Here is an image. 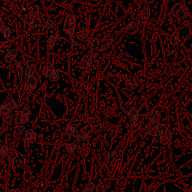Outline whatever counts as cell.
I'll return each mask as SVG.
<instances>
[{"label":"cell","mask_w":192,"mask_h":192,"mask_svg":"<svg viewBox=\"0 0 192 192\" xmlns=\"http://www.w3.org/2000/svg\"><path fill=\"white\" fill-rule=\"evenodd\" d=\"M3 23V19H2L1 18V15H0V25H2V24Z\"/></svg>","instance_id":"c3c4849f"},{"label":"cell","mask_w":192,"mask_h":192,"mask_svg":"<svg viewBox=\"0 0 192 192\" xmlns=\"http://www.w3.org/2000/svg\"><path fill=\"white\" fill-rule=\"evenodd\" d=\"M3 1H4V2H8L9 0H3Z\"/></svg>","instance_id":"681fc988"},{"label":"cell","mask_w":192,"mask_h":192,"mask_svg":"<svg viewBox=\"0 0 192 192\" xmlns=\"http://www.w3.org/2000/svg\"><path fill=\"white\" fill-rule=\"evenodd\" d=\"M77 151L83 157V158L85 159L90 153V146L88 143H80L77 146Z\"/></svg>","instance_id":"9a60e30c"},{"label":"cell","mask_w":192,"mask_h":192,"mask_svg":"<svg viewBox=\"0 0 192 192\" xmlns=\"http://www.w3.org/2000/svg\"><path fill=\"white\" fill-rule=\"evenodd\" d=\"M94 59H95V54L92 52L84 55V56H83L80 62V67L83 70H86L87 68L90 67V65H92Z\"/></svg>","instance_id":"ba28073f"},{"label":"cell","mask_w":192,"mask_h":192,"mask_svg":"<svg viewBox=\"0 0 192 192\" xmlns=\"http://www.w3.org/2000/svg\"><path fill=\"white\" fill-rule=\"evenodd\" d=\"M160 143L163 145H170L172 143V131L168 129L164 135L162 137Z\"/></svg>","instance_id":"4316f807"},{"label":"cell","mask_w":192,"mask_h":192,"mask_svg":"<svg viewBox=\"0 0 192 192\" xmlns=\"http://www.w3.org/2000/svg\"><path fill=\"white\" fill-rule=\"evenodd\" d=\"M43 19L39 14H33L28 13L24 17V21L32 27H42Z\"/></svg>","instance_id":"5b68a950"},{"label":"cell","mask_w":192,"mask_h":192,"mask_svg":"<svg viewBox=\"0 0 192 192\" xmlns=\"http://www.w3.org/2000/svg\"><path fill=\"white\" fill-rule=\"evenodd\" d=\"M18 49H12V50H9L8 52L5 54V61L7 63L11 64L15 60L17 56H18Z\"/></svg>","instance_id":"ffe728a7"},{"label":"cell","mask_w":192,"mask_h":192,"mask_svg":"<svg viewBox=\"0 0 192 192\" xmlns=\"http://www.w3.org/2000/svg\"><path fill=\"white\" fill-rule=\"evenodd\" d=\"M179 37L182 39H187L191 35V28L187 25H182L178 30Z\"/></svg>","instance_id":"44dd1931"},{"label":"cell","mask_w":192,"mask_h":192,"mask_svg":"<svg viewBox=\"0 0 192 192\" xmlns=\"http://www.w3.org/2000/svg\"><path fill=\"white\" fill-rule=\"evenodd\" d=\"M0 113L3 114L4 116L8 117V116L11 115V110L9 108L8 106V104H3L2 105H0Z\"/></svg>","instance_id":"d590c367"},{"label":"cell","mask_w":192,"mask_h":192,"mask_svg":"<svg viewBox=\"0 0 192 192\" xmlns=\"http://www.w3.org/2000/svg\"><path fill=\"white\" fill-rule=\"evenodd\" d=\"M60 39V37L57 35L56 34L50 35L47 40V48L50 50H52V49L55 47V44H56V41Z\"/></svg>","instance_id":"d4e9b609"},{"label":"cell","mask_w":192,"mask_h":192,"mask_svg":"<svg viewBox=\"0 0 192 192\" xmlns=\"http://www.w3.org/2000/svg\"><path fill=\"white\" fill-rule=\"evenodd\" d=\"M25 137L26 140L30 143H33L35 142L36 138H37V133H36L35 130L33 128L29 129L26 132Z\"/></svg>","instance_id":"603a6c76"},{"label":"cell","mask_w":192,"mask_h":192,"mask_svg":"<svg viewBox=\"0 0 192 192\" xmlns=\"http://www.w3.org/2000/svg\"><path fill=\"white\" fill-rule=\"evenodd\" d=\"M82 122L83 124L86 125H88V126H92L93 124H94V120H93V119H92V118L89 117H86V116L82 117Z\"/></svg>","instance_id":"f35d334b"},{"label":"cell","mask_w":192,"mask_h":192,"mask_svg":"<svg viewBox=\"0 0 192 192\" xmlns=\"http://www.w3.org/2000/svg\"><path fill=\"white\" fill-rule=\"evenodd\" d=\"M32 112L29 108H26V109L22 110L18 114L19 119H20V123L21 125L27 124L29 121L30 118H31Z\"/></svg>","instance_id":"30bf717a"},{"label":"cell","mask_w":192,"mask_h":192,"mask_svg":"<svg viewBox=\"0 0 192 192\" xmlns=\"http://www.w3.org/2000/svg\"><path fill=\"white\" fill-rule=\"evenodd\" d=\"M0 32H1L2 35H3V37L5 39L9 40L11 39V36L12 35V31H11L10 27L7 26L6 24L4 23L2 25H0Z\"/></svg>","instance_id":"7402d4cb"},{"label":"cell","mask_w":192,"mask_h":192,"mask_svg":"<svg viewBox=\"0 0 192 192\" xmlns=\"http://www.w3.org/2000/svg\"><path fill=\"white\" fill-rule=\"evenodd\" d=\"M145 146H146V142L145 141H142V142L140 143V148L144 147Z\"/></svg>","instance_id":"7dc6e473"},{"label":"cell","mask_w":192,"mask_h":192,"mask_svg":"<svg viewBox=\"0 0 192 192\" xmlns=\"http://www.w3.org/2000/svg\"><path fill=\"white\" fill-rule=\"evenodd\" d=\"M78 128H79L78 125L76 124L68 125L66 126L65 129V134H67L68 137H73L74 134H75V132H76V130H77Z\"/></svg>","instance_id":"836d02e7"},{"label":"cell","mask_w":192,"mask_h":192,"mask_svg":"<svg viewBox=\"0 0 192 192\" xmlns=\"http://www.w3.org/2000/svg\"><path fill=\"white\" fill-rule=\"evenodd\" d=\"M179 35L178 30H176L172 35H170V39H169V42L170 44L174 48L176 51L178 50L179 44Z\"/></svg>","instance_id":"e0dca14e"},{"label":"cell","mask_w":192,"mask_h":192,"mask_svg":"<svg viewBox=\"0 0 192 192\" xmlns=\"http://www.w3.org/2000/svg\"><path fill=\"white\" fill-rule=\"evenodd\" d=\"M142 27V22L139 18H137L127 24L125 27V32L128 35H134Z\"/></svg>","instance_id":"8992f818"},{"label":"cell","mask_w":192,"mask_h":192,"mask_svg":"<svg viewBox=\"0 0 192 192\" xmlns=\"http://www.w3.org/2000/svg\"><path fill=\"white\" fill-rule=\"evenodd\" d=\"M11 149L7 145H3L0 147V155H6L10 153Z\"/></svg>","instance_id":"60d3db41"},{"label":"cell","mask_w":192,"mask_h":192,"mask_svg":"<svg viewBox=\"0 0 192 192\" xmlns=\"http://www.w3.org/2000/svg\"><path fill=\"white\" fill-rule=\"evenodd\" d=\"M150 14H151V11H150V7L148 2H146L145 5L143 8L142 11H140V18L143 23H147L150 19Z\"/></svg>","instance_id":"4fadbf2b"},{"label":"cell","mask_w":192,"mask_h":192,"mask_svg":"<svg viewBox=\"0 0 192 192\" xmlns=\"http://www.w3.org/2000/svg\"><path fill=\"white\" fill-rule=\"evenodd\" d=\"M11 44H12V41L11 39L6 40L5 41H0V51L7 54L10 50Z\"/></svg>","instance_id":"1f68e13d"},{"label":"cell","mask_w":192,"mask_h":192,"mask_svg":"<svg viewBox=\"0 0 192 192\" xmlns=\"http://www.w3.org/2000/svg\"><path fill=\"white\" fill-rule=\"evenodd\" d=\"M125 85L127 90L132 91L137 89L138 84V81H137V80L134 78V77H128V78H127L126 80H125Z\"/></svg>","instance_id":"d6986e66"},{"label":"cell","mask_w":192,"mask_h":192,"mask_svg":"<svg viewBox=\"0 0 192 192\" xmlns=\"http://www.w3.org/2000/svg\"><path fill=\"white\" fill-rule=\"evenodd\" d=\"M158 75L162 80H167L170 75V69L167 66H163L159 69Z\"/></svg>","instance_id":"4dcf8cb0"},{"label":"cell","mask_w":192,"mask_h":192,"mask_svg":"<svg viewBox=\"0 0 192 192\" xmlns=\"http://www.w3.org/2000/svg\"><path fill=\"white\" fill-rule=\"evenodd\" d=\"M18 132H23L24 131H25V129H26V128H25V125H21V124H20L18 126Z\"/></svg>","instance_id":"ee69618b"},{"label":"cell","mask_w":192,"mask_h":192,"mask_svg":"<svg viewBox=\"0 0 192 192\" xmlns=\"http://www.w3.org/2000/svg\"><path fill=\"white\" fill-rule=\"evenodd\" d=\"M5 128L3 125H0V136H2L3 134V133L5 132Z\"/></svg>","instance_id":"f6af8a7d"},{"label":"cell","mask_w":192,"mask_h":192,"mask_svg":"<svg viewBox=\"0 0 192 192\" xmlns=\"http://www.w3.org/2000/svg\"><path fill=\"white\" fill-rule=\"evenodd\" d=\"M96 192H108L109 191V186L107 184L101 182V183L96 188Z\"/></svg>","instance_id":"8d00e7d4"},{"label":"cell","mask_w":192,"mask_h":192,"mask_svg":"<svg viewBox=\"0 0 192 192\" xmlns=\"http://www.w3.org/2000/svg\"><path fill=\"white\" fill-rule=\"evenodd\" d=\"M171 14L174 18L184 20L189 17L190 13L187 6L183 3H176L171 9Z\"/></svg>","instance_id":"3957f363"},{"label":"cell","mask_w":192,"mask_h":192,"mask_svg":"<svg viewBox=\"0 0 192 192\" xmlns=\"http://www.w3.org/2000/svg\"><path fill=\"white\" fill-rule=\"evenodd\" d=\"M55 67L52 63H48L44 66L42 70V75L44 77H47V78H50L51 75L53 74V72L55 71Z\"/></svg>","instance_id":"484cf974"},{"label":"cell","mask_w":192,"mask_h":192,"mask_svg":"<svg viewBox=\"0 0 192 192\" xmlns=\"http://www.w3.org/2000/svg\"><path fill=\"white\" fill-rule=\"evenodd\" d=\"M42 27L54 31L58 28V23L56 22L51 20H46V19H43L42 22Z\"/></svg>","instance_id":"cb8c5ba5"},{"label":"cell","mask_w":192,"mask_h":192,"mask_svg":"<svg viewBox=\"0 0 192 192\" xmlns=\"http://www.w3.org/2000/svg\"><path fill=\"white\" fill-rule=\"evenodd\" d=\"M80 143V140H78V139H75V141L66 144L65 146V149L68 153L74 154L77 151V146Z\"/></svg>","instance_id":"ac0fdd59"},{"label":"cell","mask_w":192,"mask_h":192,"mask_svg":"<svg viewBox=\"0 0 192 192\" xmlns=\"http://www.w3.org/2000/svg\"><path fill=\"white\" fill-rule=\"evenodd\" d=\"M29 13L33 14H39V8L37 5H33L29 9Z\"/></svg>","instance_id":"b9f144b4"},{"label":"cell","mask_w":192,"mask_h":192,"mask_svg":"<svg viewBox=\"0 0 192 192\" xmlns=\"http://www.w3.org/2000/svg\"><path fill=\"white\" fill-rule=\"evenodd\" d=\"M168 130V126L162 123H157L153 127L151 134L153 140L155 143H160L162 137L164 135L165 133Z\"/></svg>","instance_id":"277c9868"},{"label":"cell","mask_w":192,"mask_h":192,"mask_svg":"<svg viewBox=\"0 0 192 192\" xmlns=\"http://www.w3.org/2000/svg\"><path fill=\"white\" fill-rule=\"evenodd\" d=\"M63 30L66 35L69 36L71 41H75L76 32V17L74 12H70L67 15L64 22Z\"/></svg>","instance_id":"6da1fadb"},{"label":"cell","mask_w":192,"mask_h":192,"mask_svg":"<svg viewBox=\"0 0 192 192\" xmlns=\"http://www.w3.org/2000/svg\"><path fill=\"white\" fill-rule=\"evenodd\" d=\"M153 125L149 122H142L139 126V131L143 135H150L153 130Z\"/></svg>","instance_id":"8fae6325"},{"label":"cell","mask_w":192,"mask_h":192,"mask_svg":"<svg viewBox=\"0 0 192 192\" xmlns=\"http://www.w3.org/2000/svg\"><path fill=\"white\" fill-rule=\"evenodd\" d=\"M146 117L149 119V122L152 124H157L161 119V113L157 110H152L146 114Z\"/></svg>","instance_id":"7c38bea8"},{"label":"cell","mask_w":192,"mask_h":192,"mask_svg":"<svg viewBox=\"0 0 192 192\" xmlns=\"http://www.w3.org/2000/svg\"><path fill=\"white\" fill-rule=\"evenodd\" d=\"M117 37L118 34L117 32L106 34L104 35L103 41H102L101 44L100 45L99 49L98 50L100 51V52H104L108 49H113L117 46Z\"/></svg>","instance_id":"7a4b0ae2"},{"label":"cell","mask_w":192,"mask_h":192,"mask_svg":"<svg viewBox=\"0 0 192 192\" xmlns=\"http://www.w3.org/2000/svg\"><path fill=\"white\" fill-rule=\"evenodd\" d=\"M13 167L16 170H20L26 164V156L20 152H16L13 155Z\"/></svg>","instance_id":"52a82bcc"},{"label":"cell","mask_w":192,"mask_h":192,"mask_svg":"<svg viewBox=\"0 0 192 192\" xmlns=\"http://www.w3.org/2000/svg\"><path fill=\"white\" fill-rule=\"evenodd\" d=\"M76 35H77V39L82 41H87L89 39V30L86 27H81L78 29L76 32Z\"/></svg>","instance_id":"2e32d148"},{"label":"cell","mask_w":192,"mask_h":192,"mask_svg":"<svg viewBox=\"0 0 192 192\" xmlns=\"http://www.w3.org/2000/svg\"><path fill=\"white\" fill-rule=\"evenodd\" d=\"M118 158V154L115 151H110L108 152L106 156V162L107 164H113L117 161Z\"/></svg>","instance_id":"d6a6232c"},{"label":"cell","mask_w":192,"mask_h":192,"mask_svg":"<svg viewBox=\"0 0 192 192\" xmlns=\"http://www.w3.org/2000/svg\"><path fill=\"white\" fill-rule=\"evenodd\" d=\"M100 41L97 38H92L88 41V47L92 50H98L100 47Z\"/></svg>","instance_id":"f546056e"},{"label":"cell","mask_w":192,"mask_h":192,"mask_svg":"<svg viewBox=\"0 0 192 192\" xmlns=\"http://www.w3.org/2000/svg\"><path fill=\"white\" fill-rule=\"evenodd\" d=\"M38 78L35 76L32 75L30 77H26V90H27L28 96L32 92V91L36 88L38 85Z\"/></svg>","instance_id":"9c48e42d"},{"label":"cell","mask_w":192,"mask_h":192,"mask_svg":"<svg viewBox=\"0 0 192 192\" xmlns=\"http://www.w3.org/2000/svg\"><path fill=\"white\" fill-rule=\"evenodd\" d=\"M92 137V132L89 130H81L80 135L78 137V140L80 141H89Z\"/></svg>","instance_id":"83f0119b"},{"label":"cell","mask_w":192,"mask_h":192,"mask_svg":"<svg viewBox=\"0 0 192 192\" xmlns=\"http://www.w3.org/2000/svg\"><path fill=\"white\" fill-rule=\"evenodd\" d=\"M8 192H22V191L18 189H14L10 190V191H9Z\"/></svg>","instance_id":"bcb514c9"},{"label":"cell","mask_w":192,"mask_h":192,"mask_svg":"<svg viewBox=\"0 0 192 192\" xmlns=\"http://www.w3.org/2000/svg\"><path fill=\"white\" fill-rule=\"evenodd\" d=\"M60 72L57 71V70H55V71L53 72V74L51 75L49 79H50V80L53 81V82H57V81L60 80Z\"/></svg>","instance_id":"ab89813d"},{"label":"cell","mask_w":192,"mask_h":192,"mask_svg":"<svg viewBox=\"0 0 192 192\" xmlns=\"http://www.w3.org/2000/svg\"><path fill=\"white\" fill-rule=\"evenodd\" d=\"M96 186L92 182H89L88 183L86 184V185L83 188L82 192H92L96 189Z\"/></svg>","instance_id":"74e56055"},{"label":"cell","mask_w":192,"mask_h":192,"mask_svg":"<svg viewBox=\"0 0 192 192\" xmlns=\"http://www.w3.org/2000/svg\"><path fill=\"white\" fill-rule=\"evenodd\" d=\"M8 106L9 108L12 110H15L18 108V104L15 102L14 100H12L11 99L10 101L8 102Z\"/></svg>","instance_id":"7bdbcfd3"},{"label":"cell","mask_w":192,"mask_h":192,"mask_svg":"<svg viewBox=\"0 0 192 192\" xmlns=\"http://www.w3.org/2000/svg\"><path fill=\"white\" fill-rule=\"evenodd\" d=\"M15 66H16V69L18 73L20 75H22L25 72L28 65L26 64V62H24V61H17L16 63H15Z\"/></svg>","instance_id":"f1b7e54d"},{"label":"cell","mask_w":192,"mask_h":192,"mask_svg":"<svg viewBox=\"0 0 192 192\" xmlns=\"http://www.w3.org/2000/svg\"><path fill=\"white\" fill-rule=\"evenodd\" d=\"M127 116H128V119L132 122L133 123H137L138 122L139 117H140V114H139V111L135 106H132L130 107V109L127 113Z\"/></svg>","instance_id":"5bb4252c"},{"label":"cell","mask_w":192,"mask_h":192,"mask_svg":"<svg viewBox=\"0 0 192 192\" xmlns=\"http://www.w3.org/2000/svg\"><path fill=\"white\" fill-rule=\"evenodd\" d=\"M36 68H37V66H36L35 64L28 65L27 68H26V71H25V72H24L26 77H30V76L33 75L34 73H35V71H36Z\"/></svg>","instance_id":"e575fe53"}]
</instances>
